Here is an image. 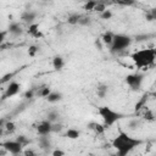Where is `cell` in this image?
<instances>
[{
    "instance_id": "cell-1",
    "label": "cell",
    "mask_w": 156,
    "mask_h": 156,
    "mask_svg": "<svg viewBox=\"0 0 156 156\" xmlns=\"http://www.w3.org/2000/svg\"><path fill=\"white\" fill-rule=\"evenodd\" d=\"M144 141L141 139H138L127 132L119 129L118 134L112 139L111 145L116 151L117 156H128L134 149L140 146Z\"/></svg>"
},
{
    "instance_id": "cell-2",
    "label": "cell",
    "mask_w": 156,
    "mask_h": 156,
    "mask_svg": "<svg viewBox=\"0 0 156 156\" xmlns=\"http://www.w3.org/2000/svg\"><path fill=\"white\" fill-rule=\"evenodd\" d=\"M130 60L136 69L151 67L156 61V48H144L130 54Z\"/></svg>"
},
{
    "instance_id": "cell-3",
    "label": "cell",
    "mask_w": 156,
    "mask_h": 156,
    "mask_svg": "<svg viewBox=\"0 0 156 156\" xmlns=\"http://www.w3.org/2000/svg\"><path fill=\"white\" fill-rule=\"evenodd\" d=\"M98 113L99 116L101 117L102 122H104V126L105 127H112L115 123H117L119 119H122L124 117V115L115 108H112L111 106H100L98 107Z\"/></svg>"
},
{
    "instance_id": "cell-4",
    "label": "cell",
    "mask_w": 156,
    "mask_h": 156,
    "mask_svg": "<svg viewBox=\"0 0 156 156\" xmlns=\"http://www.w3.org/2000/svg\"><path fill=\"white\" fill-rule=\"evenodd\" d=\"M132 41H133V39L130 35L124 34V33H116L113 37L112 45L108 48V51L112 55L119 54V52L124 51L126 49H128L132 45Z\"/></svg>"
},
{
    "instance_id": "cell-5",
    "label": "cell",
    "mask_w": 156,
    "mask_h": 156,
    "mask_svg": "<svg viewBox=\"0 0 156 156\" xmlns=\"http://www.w3.org/2000/svg\"><path fill=\"white\" fill-rule=\"evenodd\" d=\"M144 79H145V74L144 73L134 72V73H130V74L126 76L124 82L133 91H136V90H140V88H141V85L144 83Z\"/></svg>"
},
{
    "instance_id": "cell-6",
    "label": "cell",
    "mask_w": 156,
    "mask_h": 156,
    "mask_svg": "<svg viewBox=\"0 0 156 156\" xmlns=\"http://www.w3.org/2000/svg\"><path fill=\"white\" fill-rule=\"evenodd\" d=\"M1 147L5 149L6 152H7V154H11L12 156H21V155H23V152H24V150H23L24 146H23L21 143H18L16 139L4 141V143L1 144Z\"/></svg>"
},
{
    "instance_id": "cell-7",
    "label": "cell",
    "mask_w": 156,
    "mask_h": 156,
    "mask_svg": "<svg viewBox=\"0 0 156 156\" xmlns=\"http://www.w3.org/2000/svg\"><path fill=\"white\" fill-rule=\"evenodd\" d=\"M52 133V123L48 119H43L37 126V134L39 136H50Z\"/></svg>"
},
{
    "instance_id": "cell-8",
    "label": "cell",
    "mask_w": 156,
    "mask_h": 156,
    "mask_svg": "<svg viewBox=\"0 0 156 156\" xmlns=\"http://www.w3.org/2000/svg\"><path fill=\"white\" fill-rule=\"evenodd\" d=\"M20 91H21V84L16 80H12L7 84V87L5 89V93L2 95V99H9V98H12V96H16V95H18Z\"/></svg>"
},
{
    "instance_id": "cell-9",
    "label": "cell",
    "mask_w": 156,
    "mask_h": 156,
    "mask_svg": "<svg viewBox=\"0 0 156 156\" xmlns=\"http://www.w3.org/2000/svg\"><path fill=\"white\" fill-rule=\"evenodd\" d=\"M20 18L23 23H27L28 26L35 23V18H37V12L33 10H23L20 15Z\"/></svg>"
},
{
    "instance_id": "cell-10",
    "label": "cell",
    "mask_w": 156,
    "mask_h": 156,
    "mask_svg": "<svg viewBox=\"0 0 156 156\" xmlns=\"http://www.w3.org/2000/svg\"><path fill=\"white\" fill-rule=\"evenodd\" d=\"M6 30H7L9 34L12 35V37H20V35H22L23 32H24L23 28H22V24H21L20 22H16V21L11 22V23L9 24V27H7Z\"/></svg>"
},
{
    "instance_id": "cell-11",
    "label": "cell",
    "mask_w": 156,
    "mask_h": 156,
    "mask_svg": "<svg viewBox=\"0 0 156 156\" xmlns=\"http://www.w3.org/2000/svg\"><path fill=\"white\" fill-rule=\"evenodd\" d=\"M38 145L45 152H51L52 151V143L50 140V136H39Z\"/></svg>"
},
{
    "instance_id": "cell-12",
    "label": "cell",
    "mask_w": 156,
    "mask_h": 156,
    "mask_svg": "<svg viewBox=\"0 0 156 156\" xmlns=\"http://www.w3.org/2000/svg\"><path fill=\"white\" fill-rule=\"evenodd\" d=\"M51 65H52V68H54L55 71L60 72V71L63 69V67H65V65H66V61H65V58H63L61 55H55V56L52 57V60H51Z\"/></svg>"
},
{
    "instance_id": "cell-13",
    "label": "cell",
    "mask_w": 156,
    "mask_h": 156,
    "mask_svg": "<svg viewBox=\"0 0 156 156\" xmlns=\"http://www.w3.org/2000/svg\"><path fill=\"white\" fill-rule=\"evenodd\" d=\"M45 100H46L49 104H57V102H60V101L63 100V94H62L61 91L52 90V91L50 93V95H49Z\"/></svg>"
},
{
    "instance_id": "cell-14",
    "label": "cell",
    "mask_w": 156,
    "mask_h": 156,
    "mask_svg": "<svg viewBox=\"0 0 156 156\" xmlns=\"http://www.w3.org/2000/svg\"><path fill=\"white\" fill-rule=\"evenodd\" d=\"M27 33H28L30 37H33V38H41V37H43V33H41V30H40V27H39V24H38L37 22L33 23V24H30V26H28Z\"/></svg>"
},
{
    "instance_id": "cell-15",
    "label": "cell",
    "mask_w": 156,
    "mask_h": 156,
    "mask_svg": "<svg viewBox=\"0 0 156 156\" xmlns=\"http://www.w3.org/2000/svg\"><path fill=\"white\" fill-rule=\"evenodd\" d=\"M80 134H82V133H80L79 129H77V128H68V129H66L63 136L67 138V139L76 140V139H78V138L80 136Z\"/></svg>"
},
{
    "instance_id": "cell-16",
    "label": "cell",
    "mask_w": 156,
    "mask_h": 156,
    "mask_svg": "<svg viewBox=\"0 0 156 156\" xmlns=\"http://www.w3.org/2000/svg\"><path fill=\"white\" fill-rule=\"evenodd\" d=\"M113 37H115V34H113L112 32H105V33L101 35L100 40H101V43H102L105 46L110 48V46L112 45V41H113Z\"/></svg>"
},
{
    "instance_id": "cell-17",
    "label": "cell",
    "mask_w": 156,
    "mask_h": 156,
    "mask_svg": "<svg viewBox=\"0 0 156 156\" xmlns=\"http://www.w3.org/2000/svg\"><path fill=\"white\" fill-rule=\"evenodd\" d=\"M51 91H52V90H51V88H50L49 85H41V87L37 90V96H38V98H43V99H46V98L50 95Z\"/></svg>"
},
{
    "instance_id": "cell-18",
    "label": "cell",
    "mask_w": 156,
    "mask_h": 156,
    "mask_svg": "<svg viewBox=\"0 0 156 156\" xmlns=\"http://www.w3.org/2000/svg\"><path fill=\"white\" fill-rule=\"evenodd\" d=\"M83 15L80 13H77V12H73V13H69L68 17H67V23L71 24V26H76V24H79V21L82 18Z\"/></svg>"
},
{
    "instance_id": "cell-19",
    "label": "cell",
    "mask_w": 156,
    "mask_h": 156,
    "mask_svg": "<svg viewBox=\"0 0 156 156\" xmlns=\"http://www.w3.org/2000/svg\"><path fill=\"white\" fill-rule=\"evenodd\" d=\"M107 93H108V87L106 84H99L96 87V96L98 98L104 99V98H106Z\"/></svg>"
},
{
    "instance_id": "cell-20",
    "label": "cell",
    "mask_w": 156,
    "mask_h": 156,
    "mask_svg": "<svg viewBox=\"0 0 156 156\" xmlns=\"http://www.w3.org/2000/svg\"><path fill=\"white\" fill-rule=\"evenodd\" d=\"M58 117H60V113H58L57 110H49L48 113H46V118L45 119L50 121L51 123H56L57 119H58Z\"/></svg>"
},
{
    "instance_id": "cell-21",
    "label": "cell",
    "mask_w": 156,
    "mask_h": 156,
    "mask_svg": "<svg viewBox=\"0 0 156 156\" xmlns=\"http://www.w3.org/2000/svg\"><path fill=\"white\" fill-rule=\"evenodd\" d=\"M99 4V1H88L83 5V10L85 11H95V7L96 5Z\"/></svg>"
},
{
    "instance_id": "cell-22",
    "label": "cell",
    "mask_w": 156,
    "mask_h": 156,
    "mask_svg": "<svg viewBox=\"0 0 156 156\" xmlns=\"http://www.w3.org/2000/svg\"><path fill=\"white\" fill-rule=\"evenodd\" d=\"M112 17H113V12H112L111 10H108V9H107V10H105L104 12H101V13H100V18H101V20H104V21L111 20Z\"/></svg>"
},
{
    "instance_id": "cell-23",
    "label": "cell",
    "mask_w": 156,
    "mask_h": 156,
    "mask_svg": "<svg viewBox=\"0 0 156 156\" xmlns=\"http://www.w3.org/2000/svg\"><path fill=\"white\" fill-rule=\"evenodd\" d=\"M90 24H91V18H90L89 16H82V18H80L78 26H82V27H89Z\"/></svg>"
},
{
    "instance_id": "cell-24",
    "label": "cell",
    "mask_w": 156,
    "mask_h": 156,
    "mask_svg": "<svg viewBox=\"0 0 156 156\" xmlns=\"http://www.w3.org/2000/svg\"><path fill=\"white\" fill-rule=\"evenodd\" d=\"M34 96H37V90L34 88H30V89L26 90L24 94H23V98L24 99H33Z\"/></svg>"
},
{
    "instance_id": "cell-25",
    "label": "cell",
    "mask_w": 156,
    "mask_h": 156,
    "mask_svg": "<svg viewBox=\"0 0 156 156\" xmlns=\"http://www.w3.org/2000/svg\"><path fill=\"white\" fill-rule=\"evenodd\" d=\"M18 143H21L23 146H27V145H29V143H30V140L26 136V135H23V134H21V135H18V136H16L15 138Z\"/></svg>"
},
{
    "instance_id": "cell-26",
    "label": "cell",
    "mask_w": 156,
    "mask_h": 156,
    "mask_svg": "<svg viewBox=\"0 0 156 156\" xmlns=\"http://www.w3.org/2000/svg\"><path fill=\"white\" fill-rule=\"evenodd\" d=\"M145 18H146L147 21H156V9L150 10V11L145 15Z\"/></svg>"
},
{
    "instance_id": "cell-27",
    "label": "cell",
    "mask_w": 156,
    "mask_h": 156,
    "mask_svg": "<svg viewBox=\"0 0 156 156\" xmlns=\"http://www.w3.org/2000/svg\"><path fill=\"white\" fill-rule=\"evenodd\" d=\"M38 51H39V48L37 45H30L28 48V55H29V57H34Z\"/></svg>"
},
{
    "instance_id": "cell-28",
    "label": "cell",
    "mask_w": 156,
    "mask_h": 156,
    "mask_svg": "<svg viewBox=\"0 0 156 156\" xmlns=\"http://www.w3.org/2000/svg\"><path fill=\"white\" fill-rule=\"evenodd\" d=\"M4 128H6V130L11 134V133H13V132L16 130V124H15L13 122H7V123L4 126Z\"/></svg>"
},
{
    "instance_id": "cell-29",
    "label": "cell",
    "mask_w": 156,
    "mask_h": 156,
    "mask_svg": "<svg viewBox=\"0 0 156 156\" xmlns=\"http://www.w3.org/2000/svg\"><path fill=\"white\" fill-rule=\"evenodd\" d=\"M63 129V124L62 123H52V133H60Z\"/></svg>"
},
{
    "instance_id": "cell-30",
    "label": "cell",
    "mask_w": 156,
    "mask_h": 156,
    "mask_svg": "<svg viewBox=\"0 0 156 156\" xmlns=\"http://www.w3.org/2000/svg\"><path fill=\"white\" fill-rule=\"evenodd\" d=\"M66 152L62 150V149H54L51 151V156H65Z\"/></svg>"
},
{
    "instance_id": "cell-31",
    "label": "cell",
    "mask_w": 156,
    "mask_h": 156,
    "mask_svg": "<svg viewBox=\"0 0 156 156\" xmlns=\"http://www.w3.org/2000/svg\"><path fill=\"white\" fill-rule=\"evenodd\" d=\"M105 10H107V9H106V5H105L104 2H100V1H99V4H98L96 7H95V11H98L99 13H101V12H104Z\"/></svg>"
},
{
    "instance_id": "cell-32",
    "label": "cell",
    "mask_w": 156,
    "mask_h": 156,
    "mask_svg": "<svg viewBox=\"0 0 156 156\" xmlns=\"http://www.w3.org/2000/svg\"><path fill=\"white\" fill-rule=\"evenodd\" d=\"M146 99H147V96H146V95H144V96L141 98V100H140V101H139V102L135 105V111H136V110H139V108H141V107H144Z\"/></svg>"
},
{
    "instance_id": "cell-33",
    "label": "cell",
    "mask_w": 156,
    "mask_h": 156,
    "mask_svg": "<svg viewBox=\"0 0 156 156\" xmlns=\"http://www.w3.org/2000/svg\"><path fill=\"white\" fill-rule=\"evenodd\" d=\"M23 156H37V152L33 149H27V150H24Z\"/></svg>"
},
{
    "instance_id": "cell-34",
    "label": "cell",
    "mask_w": 156,
    "mask_h": 156,
    "mask_svg": "<svg viewBox=\"0 0 156 156\" xmlns=\"http://www.w3.org/2000/svg\"><path fill=\"white\" fill-rule=\"evenodd\" d=\"M6 34H9V32H7V30H1V32H0V43H2V41H5V38H6Z\"/></svg>"
},
{
    "instance_id": "cell-35",
    "label": "cell",
    "mask_w": 156,
    "mask_h": 156,
    "mask_svg": "<svg viewBox=\"0 0 156 156\" xmlns=\"http://www.w3.org/2000/svg\"><path fill=\"white\" fill-rule=\"evenodd\" d=\"M136 126H138V121H132V122L129 123V127H130L132 129H134Z\"/></svg>"
},
{
    "instance_id": "cell-36",
    "label": "cell",
    "mask_w": 156,
    "mask_h": 156,
    "mask_svg": "<svg viewBox=\"0 0 156 156\" xmlns=\"http://www.w3.org/2000/svg\"><path fill=\"white\" fill-rule=\"evenodd\" d=\"M119 4H121V5H133V2H128V1H127V2L123 1V2H119Z\"/></svg>"
},
{
    "instance_id": "cell-37",
    "label": "cell",
    "mask_w": 156,
    "mask_h": 156,
    "mask_svg": "<svg viewBox=\"0 0 156 156\" xmlns=\"http://www.w3.org/2000/svg\"><path fill=\"white\" fill-rule=\"evenodd\" d=\"M151 96H152V98H154V99L156 100V90H155V91H152V94H151Z\"/></svg>"
},
{
    "instance_id": "cell-38",
    "label": "cell",
    "mask_w": 156,
    "mask_h": 156,
    "mask_svg": "<svg viewBox=\"0 0 156 156\" xmlns=\"http://www.w3.org/2000/svg\"><path fill=\"white\" fill-rule=\"evenodd\" d=\"M152 156H156V155H152Z\"/></svg>"
}]
</instances>
